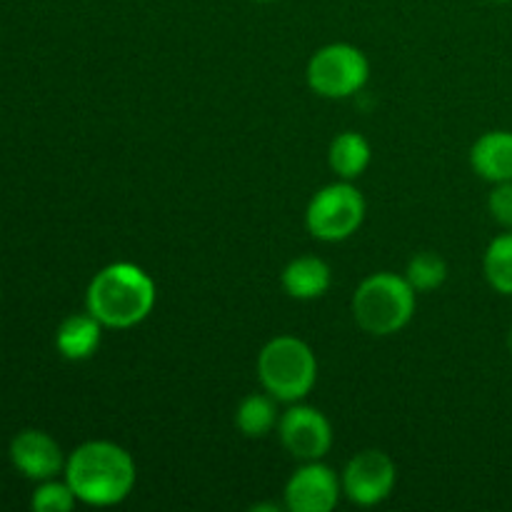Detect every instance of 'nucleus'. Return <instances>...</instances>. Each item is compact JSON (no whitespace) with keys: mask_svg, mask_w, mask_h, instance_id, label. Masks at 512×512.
<instances>
[{"mask_svg":"<svg viewBox=\"0 0 512 512\" xmlns=\"http://www.w3.org/2000/svg\"><path fill=\"white\" fill-rule=\"evenodd\" d=\"M470 165L475 173L490 183H510L512 180V133L510 130H490L475 140L470 150Z\"/></svg>","mask_w":512,"mask_h":512,"instance_id":"nucleus-11","label":"nucleus"},{"mask_svg":"<svg viewBox=\"0 0 512 512\" xmlns=\"http://www.w3.org/2000/svg\"><path fill=\"white\" fill-rule=\"evenodd\" d=\"M278 423V405H275L273 395L253 393L240 400L238 413H235V425H238V430L245 438H265L268 433H273Z\"/></svg>","mask_w":512,"mask_h":512,"instance_id":"nucleus-15","label":"nucleus"},{"mask_svg":"<svg viewBox=\"0 0 512 512\" xmlns=\"http://www.w3.org/2000/svg\"><path fill=\"white\" fill-rule=\"evenodd\" d=\"M155 283L133 263H113L88 285L85 305L103 328H133L143 323L155 305Z\"/></svg>","mask_w":512,"mask_h":512,"instance_id":"nucleus-2","label":"nucleus"},{"mask_svg":"<svg viewBox=\"0 0 512 512\" xmlns=\"http://www.w3.org/2000/svg\"><path fill=\"white\" fill-rule=\"evenodd\" d=\"M485 280L500 295H512V233L498 235L483 258Z\"/></svg>","mask_w":512,"mask_h":512,"instance_id":"nucleus-16","label":"nucleus"},{"mask_svg":"<svg viewBox=\"0 0 512 512\" xmlns=\"http://www.w3.org/2000/svg\"><path fill=\"white\" fill-rule=\"evenodd\" d=\"M255 3H275V0H255Z\"/></svg>","mask_w":512,"mask_h":512,"instance_id":"nucleus-21","label":"nucleus"},{"mask_svg":"<svg viewBox=\"0 0 512 512\" xmlns=\"http://www.w3.org/2000/svg\"><path fill=\"white\" fill-rule=\"evenodd\" d=\"M395 480H398V470L390 455L383 450H363L355 455L343 470V493L348 495L350 503L363 505H378L393 493Z\"/></svg>","mask_w":512,"mask_h":512,"instance_id":"nucleus-7","label":"nucleus"},{"mask_svg":"<svg viewBox=\"0 0 512 512\" xmlns=\"http://www.w3.org/2000/svg\"><path fill=\"white\" fill-rule=\"evenodd\" d=\"M330 168L340 175L343 180H353L358 175L365 173V168L370 165V145L368 140L360 133H340L338 138L330 145Z\"/></svg>","mask_w":512,"mask_h":512,"instance_id":"nucleus-14","label":"nucleus"},{"mask_svg":"<svg viewBox=\"0 0 512 512\" xmlns=\"http://www.w3.org/2000/svg\"><path fill=\"white\" fill-rule=\"evenodd\" d=\"M330 268L325 260L315 258V255H303L288 263L283 270V288L290 298L295 300H315L320 295L328 293L330 288Z\"/></svg>","mask_w":512,"mask_h":512,"instance_id":"nucleus-13","label":"nucleus"},{"mask_svg":"<svg viewBox=\"0 0 512 512\" xmlns=\"http://www.w3.org/2000/svg\"><path fill=\"white\" fill-rule=\"evenodd\" d=\"M280 440L293 458L313 463L320 460L333 445V428L320 410L308 405H295L280 415Z\"/></svg>","mask_w":512,"mask_h":512,"instance_id":"nucleus-8","label":"nucleus"},{"mask_svg":"<svg viewBox=\"0 0 512 512\" xmlns=\"http://www.w3.org/2000/svg\"><path fill=\"white\" fill-rule=\"evenodd\" d=\"M415 310V290L395 273H375L360 283L353 295L355 323L370 335H393L410 323Z\"/></svg>","mask_w":512,"mask_h":512,"instance_id":"nucleus-3","label":"nucleus"},{"mask_svg":"<svg viewBox=\"0 0 512 512\" xmlns=\"http://www.w3.org/2000/svg\"><path fill=\"white\" fill-rule=\"evenodd\" d=\"M258 378L275 400L295 403L313 390L318 380V360L308 343L293 335H278L260 350Z\"/></svg>","mask_w":512,"mask_h":512,"instance_id":"nucleus-4","label":"nucleus"},{"mask_svg":"<svg viewBox=\"0 0 512 512\" xmlns=\"http://www.w3.org/2000/svg\"><path fill=\"white\" fill-rule=\"evenodd\" d=\"M65 483L85 505L108 508L133 493L135 463L130 453L108 440H90L78 445L65 460Z\"/></svg>","mask_w":512,"mask_h":512,"instance_id":"nucleus-1","label":"nucleus"},{"mask_svg":"<svg viewBox=\"0 0 512 512\" xmlns=\"http://www.w3.org/2000/svg\"><path fill=\"white\" fill-rule=\"evenodd\" d=\"M365 218V200L350 183H333L310 200L305 223L318 240L338 243L358 233Z\"/></svg>","mask_w":512,"mask_h":512,"instance_id":"nucleus-6","label":"nucleus"},{"mask_svg":"<svg viewBox=\"0 0 512 512\" xmlns=\"http://www.w3.org/2000/svg\"><path fill=\"white\" fill-rule=\"evenodd\" d=\"M368 75V58L348 43L325 45L308 63V85L323 98H350L363 90Z\"/></svg>","mask_w":512,"mask_h":512,"instance_id":"nucleus-5","label":"nucleus"},{"mask_svg":"<svg viewBox=\"0 0 512 512\" xmlns=\"http://www.w3.org/2000/svg\"><path fill=\"white\" fill-rule=\"evenodd\" d=\"M75 503H78V498H75L73 488L68 483H58L55 478L43 480L30 498L35 512H70Z\"/></svg>","mask_w":512,"mask_h":512,"instance_id":"nucleus-18","label":"nucleus"},{"mask_svg":"<svg viewBox=\"0 0 512 512\" xmlns=\"http://www.w3.org/2000/svg\"><path fill=\"white\" fill-rule=\"evenodd\" d=\"M508 345H510V350H512V330H510V335H508Z\"/></svg>","mask_w":512,"mask_h":512,"instance_id":"nucleus-20","label":"nucleus"},{"mask_svg":"<svg viewBox=\"0 0 512 512\" xmlns=\"http://www.w3.org/2000/svg\"><path fill=\"white\" fill-rule=\"evenodd\" d=\"M10 463L18 470L23 478L43 483V480L55 478L65 470L63 450H60L58 440L50 438L43 430H20L13 440H10Z\"/></svg>","mask_w":512,"mask_h":512,"instance_id":"nucleus-9","label":"nucleus"},{"mask_svg":"<svg viewBox=\"0 0 512 512\" xmlns=\"http://www.w3.org/2000/svg\"><path fill=\"white\" fill-rule=\"evenodd\" d=\"M495 3H508V0H495Z\"/></svg>","mask_w":512,"mask_h":512,"instance_id":"nucleus-22","label":"nucleus"},{"mask_svg":"<svg viewBox=\"0 0 512 512\" xmlns=\"http://www.w3.org/2000/svg\"><path fill=\"white\" fill-rule=\"evenodd\" d=\"M100 330H103V323L95 315H68L55 333V348L65 360H73V363L88 360L100 348Z\"/></svg>","mask_w":512,"mask_h":512,"instance_id":"nucleus-12","label":"nucleus"},{"mask_svg":"<svg viewBox=\"0 0 512 512\" xmlns=\"http://www.w3.org/2000/svg\"><path fill=\"white\" fill-rule=\"evenodd\" d=\"M338 498V475L320 460L303 465L285 485V508L293 512H330Z\"/></svg>","mask_w":512,"mask_h":512,"instance_id":"nucleus-10","label":"nucleus"},{"mask_svg":"<svg viewBox=\"0 0 512 512\" xmlns=\"http://www.w3.org/2000/svg\"><path fill=\"white\" fill-rule=\"evenodd\" d=\"M488 210L495 223L512 230V180L510 183H495L488 198Z\"/></svg>","mask_w":512,"mask_h":512,"instance_id":"nucleus-19","label":"nucleus"},{"mask_svg":"<svg viewBox=\"0 0 512 512\" xmlns=\"http://www.w3.org/2000/svg\"><path fill=\"white\" fill-rule=\"evenodd\" d=\"M448 278V265L438 253H418L410 258L405 280L413 285L415 293H430L438 290Z\"/></svg>","mask_w":512,"mask_h":512,"instance_id":"nucleus-17","label":"nucleus"}]
</instances>
